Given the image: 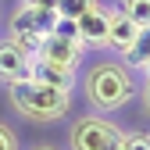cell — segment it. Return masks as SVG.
Listing matches in <instances>:
<instances>
[{
    "mask_svg": "<svg viewBox=\"0 0 150 150\" xmlns=\"http://www.w3.org/2000/svg\"><path fill=\"white\" fill-rule=\"evenodd\" d=\"M7 97H11L18 115H25L32 122H57V118H64L71 111V93L54 89V86L36 82V79L7 82Z\"/></svg>",
    "mask_w": 150,
    "mask_h": 150,
    "instance_id": "obj_1",
    "label": "cell"
},
{
    "mask_svg": "<svg viewBox=\"0 0 150 150\" xmlns=\"http://www.w3.org/2000/svg\"><path fill=\"white\" fill-rule=\"evenodd\" d=\"M136 97V79L132 68L115 64V61H100L93 64L86 75V100L97 111H118Z\"/></svg>",
    "mask_w": 150,
    "mask_h": 150,
    "instance_id": "obj_2",
    "label": "cell"
},
{
    "mask_svg": "<svg viewBox=\"0 0 150 150\" xmlns=\"http://www.w3.org/2000/svg\"><path fill=\"white\" fill-rule=\"evenodd\" d=\"M122 143H125V132L100 115H86L79 122H71L68 129L71 150H122Z\"/></svg>",
    "mask_w": 150,
    "mask_h": 150,
    "instance_id": "obj_3",
    "label": "cell"
},
{
    "mask_svg": "<svg viewBox=\"0 0 150 150\" xmlns=\"http://www.w3.org/2000/svg\"><path fill=\"white\" fill-rule=\"evenodd\" d=\"M54 25H57V11L18 4V11H14V18H11V40H14L18 47H25L29 54H36L40 43L54 32Z\"/></svg>",
    "mask_w": 150,
    "mask_h": 150,
    "instance_id": "obj_4",
    "label": "cell"
},
{
    "mask_svg": "<svg viewBox=\"0 0 150 150\" xmlns=\"http://www.w3.org/2000/svg\"><path fill=\"white\" fill-rule=\"evenodd\" d=\"M82 43H71V40H61V36H47V40L40 43V50H36V57H43L50 64H57V68H68V71H79L82 64Z\"/></svg>",
    "mask_w": 150,
    "mask_h": 150,
    "instance_id": "obj_5",
    "label": "cell"
},
{
    "mask_svg": "<svg viewBox=\"0 0 150 150\" xmlns=\"http://www.w3.org/2000/svg\"><path fill=\"white\" fill-rule=\"evenodd\" d=\"M29 64H32V54L25 47H18L14 40H4V43H0V82L29 79Z\"/></svg>",
    "mask_w": 150,
    "mask_h": 150,
    "instance_id": "obj_6",
    "label": "cell"
},
{
    "mask_svg": "<svg viewBox=\"0 0 150 150\" xmlns=\"http://www.w3.org/2000/svg\"><path fill=\"white\" fill-rule=\"evenodd\" d=\"M139 36V25L129 18L122 7H107V47L115 54H125L132 47V40Z\"/></svg>",
    "mask_w": 150,
    "mask_h": 150,
    "instance_id": "obj_7",
    "label": "cell"
},
{
    "mask_svg": "<svg viewBox=\"0 0 150 150\" xmlns=\"http://www.w3.org/2000/svg\"><path fill=\"white\" fill-rule=\"evenodd\" d=\"M75 25H79V43L82 47H97V50L107 47V7L86 11L82 18H75Z\"/></svg>",
    "mask_w": 150,
    "mask_h": 150,
    "instance_id": "obj_8",
    "label": "cell"
},
{
    "mask_svg": "<svg viewBox=\"0 0 150 150\" xmlns=\"http://www.w3.org/2000/svg\"><path fill=\"white\" fill-rule=\"evenodd\" d=\"M29 79L47 82V86L64 89V93H71V89H75V71L57 68V64H50V61H43V57H36V54H32V64H29Z\"/></svg>",
    "mask_w": 150,
    "mask_h": 150,
    "instance_id": "obj_9",
    "label": "cell"
},
{
    "mask_svg": "<svg viewBox=\"0 0 150 150\" xmlns=\"http://www.w3.org/2000/svg\"><path fill=\"white\" fill-rule=\"evenodd\" d=\"M118 57L125 61V68H132V71H143L150 64V25H139V36L132 40V47H129L125 54H118Z\"/></svg>",
    "mask_w": 150,
    "mask_h": 150,
    "instance_id": "obj_10",
    "label": "cell"
},
{
    "mask_svg": "<svg viewBox=\"0 0 150 150\" xmlns=\"http://www.w3.org/2000/svg\"><path fill=\"white\" fill-rule=\"evenodd\" d=\"M93 7H100L97 0H57V4H54V11H57L61 18H82Z\"/></svg>",
    "mask_w": 150,
    "mask_h": 150,
    "instance_id": "obj_11",
    "label": "cell"
},
{
    "mask_svg": "<svg viewBox=\"0 0 150 150\" xmlns=\"http://www.w3.org/2000/svg\"><path fill=\"white\" fill-rule=\"evenodd\" d=\"M136 25H150V0H122L118 4Z\"/></svg>",
    "mask_w": 150,
    "mask_h": 150,
    "instance_id": "obj_12",
    "label": "cell"
},
{
    "mask_svg": "<svg viewBox=\"0 0 150 150\" xmlns=\"http://www.w3.org/2000/svg\"><path fill=\"white\" fill-rule=\"evenodd\" d=\"M54 36H61V40H71V43H79V25H75V18H61V14H57Z\"/></svg>",
    "mask_w": 150,
    "mask_h": 150,
    "instance_id": "obj_13",
    "label": "cell"
},
{
    "mask_svg": "<svg viewBox=\"0 0 150 150\" xmlns=\"http://www.w3.org/2000/svg\"><path fill=\"white\" fill-rule=\"evenodd\" d=\"M122 150H150V136H146V132H132V136L125 132V143H122Z\"/></svg>",
    "mask_w": 150,
    "mask_h": 150,
    "instance_id": "obj_14",
    "label": "cell"
},
{
    "mask_svg": "<svg viewBox=\"0 0 150 150\" xmlns=\"http://www.w3.org/2000/svg\"><path fill=\"white\" fill-rule=\"evenodd\" d=\"M0 150H18V139H14V132L0 122Z\"/></svg>",
    "mask_w": 150,
    "mask_h": 150,
    "instance_id": "obj_15",
    "label": "cell"
},
{
    "mask_svg": "<svg viewBox=\"0 0 150 150\" xmlns=\"http://www.w3.org/2000/svg\"><path fill=\"white\" fill-rule=\"evenodd\" d=\"M22 4H29V7H50V11H54L57 0H22Z\"/></svg>",
    "mask_w": 150,
    "mask_h": 150,
    "instance_id": "obj_16",
    "label": "cell"
},
{
    "mask_svg": "<svg viewBox=\"0 0 150 150\" xmlns=\"http://www.w3.org/2000/svg\"><path fill=\"white\" fill-rule=\"evenodd\" d=\"M143 111L150 115V79H146V86H143Z\"/></svg>",
    "mask_w": 150,
    "mask_h": 150,
    "instance_id": "obj_17",
    "label": "cell"
},
{
    "mask_svg": "<svg viewBox=\"0 0 150 150\" xmlns=\"http://www.w3.org/2000/svg\"><path fill=\"white\" fill-rule=\"evenodd\" d=\"M32 150H57V146H50V143H40V146H32Z\"/></svg>",
    "mask_w": 150,
    "mask_h": 150,
    "instance_id": "obj_18",
    "label": "cell"
},
{
    "mask_svg": "<svg viewBox=\"0 0 150 150\" xmlns=\"http://www.w3.org/2000/svg\"><path fill=\"white\" fill-rule=\"evenodd\" d=\"M143 71H146V79H150V64H146V68H143Z\"/></svg>",
    "mask_w": 150,
    "mask_h": 150,
    "instance_id": "obj_19",
    "label": "cell"
}]
</instances>
